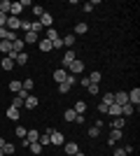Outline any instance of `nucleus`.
Masks as SVG:
<instances>
[{"instance_id": "obj_1", "label": "nucleus", "mask_w": 140, "mask_h": 156, "mask_svg": "<svg viewBox=\"0 0 140 156\" xmlns=\"http://www.w3.org/2000/svg\"><path fill=\"white\" fill-rule=\"evenodd\" d=\"M82 70H84V63H82L80 58H75L73 63L68 65V75H75V77H77V75H80Z\"/></svg>"}, {"instance_id": "obj_2", "label": "nucleus", "mask_w": 140, "mask_h": 156, "mask_svg": "<svg viewBox=\"0 0 140 156\" xmlns=\"http://www.w3.org/2000/svg\"><path fill=\"white\" fill-rule=\"evenodd\" d=\"M38 105H40V98L33 96V93H28V98L23 100V107H26V110H35Z\"/></svg>"}, {"instance_id": "obj_3", "label": "nucleus", "mask_w": 140, "mask_h": 156, "mask_svg": "<svg viewBox=\"0 0 140 156\" xmlns=\"http://www.w3.org/2000/svg\"><path fill=\"white\" fill-rule=\"evenodd\" d=\"M7 30H12V33H16L21 28V19H16V16H7Z\"/></svg>"}, {"instance_id": "obj_4", "label": "nucleus", "mask_w": 140, "mask_h": 156, "mask_svg": "<svg viewBox=\"0 0 140 156\" xmlns=\"http://www.w3.org/2000/svg\"><path fill=\"white\" fill-rule=\"evenodd\" d=\"M49 142L56 144V147H61V144L66 142V137H63V133H61V130H54L52 135H49Z\"/></svg>"}, {"instance_id": "obj_5", "label": "nucleus", "mask_w": 140, "mask_h": 156, "mask_svg": "<svg viewBox=\"0 0 140 156\" xmlns=\"http://www.w3.org/2000/svg\"><path fill=\"white\" fill-rule=\"evenodd\" d=\"M75 58H77V56H75V51H73V49H68L66 56H63V63H61V68H66V70H68V65L73 63Z\"/></svg>"}, {"instance_id": "obj_6", "label": "nucleus", "mask_w": 140, "mask_h": 156, "mask_svg": "<svg viewBox=\"0 0 140 156\" xmlns=\"http://www.w3.org/2000/svg\"><path fill=\"white\" fill-rule=\"evenodd\" d=\"M128 103L138 107V103H140V89H138V86H135L133 91H128Z\"/></svg>"}, {"instance_id": "obj_7", "label": "nucleus", "mask_w": 140, "mask_h": 156, "mask_svg": "<svg viewBox=\"0 0 140 156\" xmlns=\"http://www.w3.org/2000/svg\"><path fill=\"white\" fill-rule=\"evenodd\" d=\"M23 12V7H21V2H12V5H9V14H7V16H16V19H19V14Z\"/></svg>"}, {"instance_id": "obj_8", "label": "nucleus", "mask_w": 140, "mask_h": 156, "mask_svg": "<svg viewBox=\"0 0 140 156\" xmlns=\"http://www.w3.org/2000/svg\"><path fill=\"white\" fill-rule=\"evenodd\" d=\"M38 21H40V23H42L45 28H52V23H54V16H52L49 12H45V14H42V16H40Z\"/></svg>"}, {"instance_id": "obj_9", "label": "nucleus", "mask_w": 140, "mask_h": 156, "mask_svg": "<svg viewBox=\"0 0 140 156\" xmlns=\"http://www.w3.org/2000/svg\"><path fill=\"white\" fill-rule=\"evenodd\" d=\"M119 140H121V130H112V133H110V137H107V144H110V147H114Z\"/></svg>"}, {"instance_id": "obj_10", "label": "nucleus", "mask_w": 140, "mask_h": 156, "mask_svg": "<svg viewBox=\"0 0 140 156\" xmlns=\"http://www.w3.org/2000/svg\"><path fill=\"white\" fill-rule=\"evenodd\" d=\"M66 77H68V70L66 68H59V70H54V79H56V82H66Z\"/></svg>"}, {"instance_id": "obj_11", "label": "nucleus", "mask_w": 140, "mask_h": 156, "mask_svg": "<svg viewBox=\"0 0 140 156\" xmlns=\"http://www.w3.org/2000/svg\"><path fill=\"white\" fill-rule=\"evenodd\" d=\"M114 103L119 105V107H121V105H126V103H128V93H126V91H119L117 96H114Z\"/></svg>"}, {"instance_id": "obj_12", "label": "nucleus", "mask_w": 140, "mask_h": 156, "mask_svg": "<svg viewBox=\"0 0 140 156\" xmlns=\"http://www.w3.org/2000/svg\"><path fill=\"white\" fill-rule=\"evenodd\" d=\"M124 124H126V119H124V117H114L110 126H112V130H121V128H124Z\"/></svg>"}, {"instance_id": "obj_13", "label": "nucleus", "mask_w": 140, "mask_h": 156, "mask_svg": "<svg viewBox=\"0 0 140 156\" xmlns=\"http://www.w3.org/2000/svg\"><path fill=\"white\" fill-rule=\"evenodd\" d=\"M38 137H40V133L33 128V130H28V133H26V137H23V140H26L28 144H33V142H38Z\"/></svg>"}, {"instance_id": "obj_14", "label": "nucleus", "mask_w": 140, "mask_h": 156, "mask_svg": "<svg viewBox=\"0 0 140 156\" xmlns=\"http://www.w3.org/2000/svg\"><path fill=\"white\" fill-rule=\"evenodd\" d=\"M63 147H66V154H77L80 151V147H77V142H63Z\"/></svg>"}, {"instance_id": "obj_15", "label": "nucleus", "mask_w": 140, "mask_h": 156, "mask_svg": "<svg viewBox=\"0 0 140 156\" xmlns=\"http://www.w3.org/2000/svg\"><path fill=\"white\" fill-rule=\"evenodd\" d=\"M23 42H26V44H33V42H40V35H35V33H23Z\"/></svg>"}, {"instance_id": "obj_16", "label": "nucleus", "mask_w": 140, "mask_h": 156, "mask_svg": "<svg viewBox=\"0 0 140 156\" xmlns=\"http://www.w3.org/2000/svg\"><path fill=\"white\" fill-rule=\"evenodd\" d=\"M87 30H89V26H87V23H84V21H80V23L75 26V33H73V35H75V37H77V35H84V33H87Z\"/></svg>"}, {"instance_id": "obj_17", "label": "nucleus", "mask_w": 140, "mask_h": 156, "mask_svg": "<svg viewBox=\"0 0 140 156\" xmlns=\"http://www.w3.org/2000/svg\"><path fill=\"white\" fill-rule=\"evenodd\" d=\"M75 42H77V37H75L73 33H70V35H66V37H63V47H68V49H73V47H75Z\"/></svg>"}, {"instance_id": "obj_18", "label": "nucleus", "mask_w": 140, "mask_h": 156, "mask_svg": "<svg viewBox=\"0 0 140 156\" xmlns=\"http://www.w3.org/2000/svg\"><path fill=\"white\" fill-rule=\"evenodd\" d=\"M26 63H28V54H26V51L16 54V58H14V65H26Z\"/></svg>"}, {"instance_id": "obj_19", "label": "nucleus", "mask_w": 140, "mask_h": 156, "mask_svg": "<svg viewBox=\"0 0 140 156\" xmlns=\"http://www.w3.org/2000/svg\"><path fill=\"white\" fill-rule=\"evenodd\" d=\"M0 51H2V56H7V54L12 51V42H7V40H0Z\"/></svg>"}, {"instance_id": "obj_20", "label": "nucleus", "mask_w": 140, "mask_h": 156, "mask_svg": "<svg viewBox=\"0 0 140 156\" xmlns=\"http://www.w3.org/2000/svg\"><path fill=\"white\" fill-rule=\"evenodd\" d=\"M23 44H26V42H23L21 37H16V40L12 42V49H14L16 54H21V51H23Z\"/></svg>"}, {"instance_id": "obj_21", "label": "nucleus", "mask_w": 140, "mask_h": 156, "mask_svg": "<svg viewBox=\"0 0 140 156\" xmlns=\"http://www.w3.org/2000/svg\"><path fill=\"white\" fill-rule=\"evenodd\" d=\"M0 65H2V70H12V68H14V61L9 58V56H2V61H0Z\"/></svg>"}, {"instance_id": "obj_22", "label": "nucleus", "mask_w": 140, "mask_h": 156, "mask_svg": "<svg viewBox=\"0 0 140 156\" xmlns=\"http://www.w3.org/2000/svg\"><path fill=\"white\" fill-rule=\"evenodd\" d=\"M38 47H40V51H45V54H47V51H52V42H49L47 37L40 40V42H38Z\"/></svg>"}, {"instance_id": "obj_23", "label": "nucleus", "mask_w": 140, "mask_h": 156, "mask_svg": "<svg viewBox=\"0 0 140 156\" xmlns=\"http://www.w3.org/2000/svg\"><path fill=\"white\" fill-rule=\"evenodd\" d=\"M100 103L105 105V107H110V105H114V93H103V100Z\"/></svg>"}, {"instance_id": "obj_24", "label": "nucleus", "mask_w": 140, "mask_h": 156, "mask_svg": "<svg viewBox=\"0 0 140 156\" xmlns=\"http://www.w3.org/2000/svg\"><path fill=\"white\" fill-rule=\"evenodd\" d=\"M63 119L75 124V121H77V112H75V110H66V112H63Z\"/></svg>"}, {"instance_id": "obj_25", "label": "nucleus", "mask_w": 140, "mask_h": 156, "mask_svg": "<svg viewBox=\"0 0 140 156\" xmlns=\"http://www.w3.org/2000/svg\"><path fill=\"white\" fill-rule=\"evenodd\" d=\"M100 128H103V124H100V121H96V126H91V128H89V137H98Z\"/></svg>"}, {"instance_id": "obj_26", "label": "nucleus", "mask_w": 140, "mask_h": 156, "mask_svg": "<svg viewBox=\"0 0 140 156\" xmlns=\"http://www.w3.org/2000/svg\"><path fill=\"white\" fill-rule=\"evenodd\" d=\"M107 114H112V117H121V107H119L117 103L110 105V107H107Z\"/></svg>"}, {"instance_id": "obj_27", "label": "nucleus", "mask_w": 140, "mask_h": 156, "mask_svg": "<svg viewBox=\"0 0 140 156\" xmlns=\"http://www.w3.org/2000/svg\"><path fill=\"white\" fill-rule=\"evenodd\" d=\"M75 112H77V114H84V112H87V103H84V100H77V103H75V107H73Z\"/></svg>"}, {"instance_id": "obj_28", "label": "nucleus", "mask_w": 140, "mask_h": 156, "mask_svg": "<svg viewBox=\"0 0 140 156\" xmlns=\"http://www.w3.org/2000/svg\"><path fill=\"white\" fill-rule=\"evenodd\" d=\"M9 91H12V93L21 91V79H12V82H9Z\"/></svg>"}, {"instance_id": "obj_29", "label": "nucleus", "mask_w": 140, "mask_h": 156, "mask_svg": "<svg viewBox=\"0 0 140 156\" xmlns=\"http://www.w3.org/2000/svg\"><path fill=\"white\" fill-rule=\"evenodd\" d=\"M133 114V105L126 103V105H121V117H131Z\"/></svg>"}, {"instance_id": "obj_30", "label": "nucleus", "mask_w": 140, "mask_h": 156, "mask_svg": "<svg viewBox=\"0 0 140 156\" xmlns=\"http://www.w3.org/2000/svg\"><path fill=\"white\" fill-rule=\"evenodd\" d=\"M33 86H35L33 79H23V82H21V89H23V91H28V93L33 91Z\"/></svg>"}, {"instance_id": "obj_31", "label": "nucleus", "mask_w": 140, "mask_h": 156, "mask_svg": "<svg viewBox=\"0 0 140 156\" xmlns=\"http://www.w3.org/2000/svg\"><path fill=\"white\" fill-rule=\"evenodd\" d=\"M89 82H91V84H100V72L93 70L91 75H89Z\"/></svg>"}, {"instance_id": "obj_32", "label": "nucleus", "mask_w": 140, "mask_h": 156, "mask_svg": "<svg viewBox=\"0 0 140 156\" xmlns=\"http://www.w3.org/2000/svg\"><path fill=\"white\" fill-rule=\"evenodd\" d=\"M9 5H12L9 0H0V12H2V14H9Z\"/></svg>"}, {"instance_id": "obj_33", "label": "nucleus", "mask_w": 140, "mask_h": 156, "mask_svg": "<svg viewBox=\"0 0 140 156\" xmlns=\"http://www.w3.org/2000/svg\"><path fill=\"white\" fill-rule=\"evenodd\" d=\"M40 30H42V23H40V21H33V23H31V33L40 35Z\"/></svg>"}, {"instance_id": "obj_34", "label": "nucleus", "mask_w": 140, "mask_h": 156, "mask_svg": "<svg viewBox=\"0 0 140 156\" xmlns=\"http://www.w3.org/2000/svg\"><path fill=\"white\" fill-rule=\"evenodd\" d=\"M56 37H61V35H59L56 30H54V28H47V40L52 42V40H56Z\"/></svg>"}, {"instance_id": "obj_35", "label": "nucleus", "mask_w": 140, "mask_h": 156, "mask_svg": "<svg viewBox=\"0 0 140 156\" xmlns=\"http://www.w3.org/2000/svg\"><path fill=\"white\" fill-rule=\"evenodd\" d=\"M7 117L16 121V119H19V110H16V107H9V110H7Z\"/></svg>"}, {"instance_id": "obj_36", "label": "nucleus", "mask_w": 140, "mask_h": 156, "mask_svg": "<svg viewBox=\"0 0 140 156\" xmlns=\"http://www.w3.org/2000/svg\"><path fill=\"white\" fill-rule=\"evenodd\" d=\"M28 147H31V151H33V154H42V144H40V142H33V144H28Z\"/></svg>"}, {"instance_id": "obj_37", "label": "nucleus", "mask_w": 140, "mask_h": 156, "mask_svg": "<svg viewBox=\"0 0 140 156\" xmlns=\"http://www.w3.org/2000/svg\"><path fill=\"white\" fill-rule=\"evenodd\" d=\"M33 14L38 16V19H40L42 14H45V7H42V5H33Z\"/></svg>"}, {"instance_id": "obj_38", "label": "nucleus", "mask_w": 140, "mask_h": 156, "mask_svg": "<svg viewBox=\"0 0 140 156\" xmlns=\"http://www.w3.org/2000/svg\"><path fill=\"white\" fill-rule=\"evenodd\" d=\"M2 151H5V154H14V151H16V147H14L12 142H5V147H2Z\"/></svg>"}, {"instance_id": "obj_39", "label": "nucleus", "mask_w": 140, "mask_h": 156, "mask_svg": "<svg viewBox=\"0 0 140 156\" xmlns=\"http://www.w3.org/2000/svg\"><path fill=\"white\" fill-rule=\"evenodd\" d=\"M14 133H16V137H21V140H23V137H26V133H28V130L23 128V126H16V130H14Z\"/></svg>"}, {"instance_id": "obj_40", "label": "nucleus", "mask_w": 140, "mask_h": 156, "mask_svg": "<svg viewBox=\"0 0 140 156\" xmlns=\"http://www.w3.org/2000/svg\"><path fill=\"white\" fill-rule=\"evenodd\" d=\"M12 107H16V110H21V107H23V100H21L19 96H14V100H12Z\"/></svg>"}, {"instance_id": "obj_41", "label": "nucleus", "mask_w": 140, "mask_h": 156, "mask_svg": "<svg viewBox=\"0 0 140 156\" xmlns=\"http://www.w3.org/2000/svg\"><path fill=\"white\" fill-rule=\"evenodd\" d=\"M63 47V37H56V40H52V49H61Z\"/></svg>"}, {"instance_id": "obj_42", "label": "nucleus", "mask_w": 140, "mask_h": 156, "mask_svg": "<svg viewBox=\"0 0 140 156\" xmlns=\"http://www.w3.org/2000/svg\"><path fill=\"white\" fill-rule=\"evenodd\" d=\"M66 84L68 86H75V84H77V77H75V75H68V77H66Z\"/></svg>"}, {"instance_id": "obj_43", "label": "nucleus", "mask_w": 140, "mask_h": 156, "mask_svg": "<svg viewBox=\"0 0 140 156\" xmlns=\"http://www.w3.org/2000/svg\"><path fill=\"white\" fill-rule=\"evenodd\" d=\"M38 142H40L42 147H45V144H52V142H49V135H47V133H45V135H40V137H38Z\"/></svg>"}, {"instance_id": "obj_44", "label": "nucleus", "mask_w": 140, "mask_h": 156, "mask_svg": "<svg viewBox=\"0 0 140 156\" xmlns=\"http://www.w3.org/2000/svg\"><path fill=\"white\" fill-rule=\"evenodd\" d=\"M70 89H73V86H68L66 82H61V84H59V91H61V93H68Z\"/></svg>"}, {"instance_id": "obj_45", "label": "nucleus", "mask_w": 140, "mask_h": 156, "mask_svg": "<svg viewBox=\"0 0 140 156\" xmlns=\"http://www.w3.org/2000/svg\"><path fill=\"white\" fill-rule=\"evenodd\" d=\"M93 7H96V2H84L82 9H84V12H93Z\"/></svg>"}, {"instance_id": "obj_46", "label": "nucleus", "mask_w": 140, "mask_h": 156, "mask_svg": "<svg viewBox=\"0 0 140 156\" xmlns=\"http://www.w3.org/2000/svg\"><path fill=\"white\" fill-rule=\"evenodd\" d=\"M87 91L91 93V96H96V93H98V84H89V86H87Z\"/></svg>"}, {"instance_id": "obj_47", "label": "nucleus", "mask_w": 140, "mask_h": 156, "mask_svg": "<svg viewBox=\"0 0 140 156\" xmlns=\"http://www.w3.org/2000/svg\"><path fill=\"white\" fill-rule=\"evenodd\" d=\"M5 23H7V14L0 12V28H5Z\"/></svg>"}, {"instance_id": "obj_48", "label": "nucleus", "mask_w": 140, "mask_h": 156, "mask_svg": "<svg viewBox=\"0 0 140 156\" xmlns=\"http://www.w3.org/2000/svg\"><path fill=\"white\" fill-rule=\"evenodd\" d=\"M21 28H23V33H31V23L28 21H21Z\"/></svg>"}, {"instance_id": "obj_49", "label": "nucleus", "mask_w": 140, "mask_h": 156, "mask_svg": "<svg viewBox=\"0 0 140 156\" xmlns=\"http://www.w3.org/2000/svg\"><path fill=\"white\" fill-rule=\"evenodd\" d=\"M77 84H80V86H84V89H87V86L91 84V82H89V77H84V79H80V82H77Z\"/></svg>"}, {"instance_id": "obj_50", "label": "nucleus", "mask_w": 140, "mask_h": 156, "mask_svg": "<svg viewBox=\"0 0 140 156\" xmlns=\"http://www.w3.org/2000/svg\"><path fill=\"white\" fill-rule=\"evenodd\" d=\"M114 156H126V151L124 149H114Z\"/></svg>"}, {"instance_id": "obj_51", "label": "nucleus", "mask_w": 140, "mask_h": 156, "mask_svg": "<svg viewBox=\"0 0 140 156\" xmlns=\"http://www.w3.org/2000/svg\"><path fill=\"white\" fill-rule=\"evenodd\" d=\"M0 40H5V28H0Z\"/></svg>"}, {"instance_id": "obj_52", "label": "nucleus", "mask_w": 140, "mask_h": 156, "mask_svg": "<svg viewBox=\"0 0 140 156\" xmlns=\"http://www.w3.org/2000/svg\"><path fill=\"white\" fill-rule=\"evenodd\" d=\"M2 147H5V137H0V149H2Z\"/></svg>"}, {"instance_id": "obj_53", "label": "nucleus", "mask_w": 140, "mask_h": 156, "mask_svg": "<svg viewBox=\"0 0 140 156\" xmlns=\"http://www.w3.org/2000/svg\"><path fill=\"white\" fill-rule=\"evenodd\" d=\"M75 156H84V154H82V151H77V154H75Z\"/></svg>"}, {"instance_id": "obj_54", "label": "nucleus", "mask_w": 140, "mask_h": 156, "mask_svg": "<svg viewBox=\"0 0 140 156\" xmlns=\"http://www.w3.org/2000/svg\"><path fill=\"white\" fill-rule=\"evenodd\" d=\"M0 156H5V151H2V149H0Z\"/></svg>"}, {"instance_id": "obj_55", "label": "nucleus", "mask_w": 140, "mask_h": 156, "mask_svg": "<svg viewBox=\"0 0 140 156\" xmlns=\"http://www.w3.org/2000/svg\"><path fill=\"white\" fill-rule=\"evenodd\" d=\"M66 156H70V154H66ZM73 156H75V154H73Z\"/></svg>"}]
</instances>
